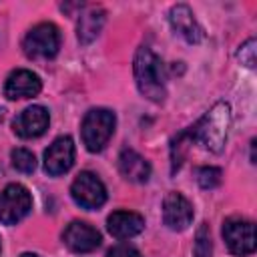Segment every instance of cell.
Here are the masks:
<instances>
[{
    "mask_svg": "<svg viewBox=\"0 0 257 257\" xmlns=\"http://www.w3.org/2000/svg\"><path fill=\"white\" fill-rule=\"evenodd\" d=\"M62 241L74 253H90L100 245L102 237H100L98 229L92 227L90 223L72 221L66 225L64 233H62Z\"/></svg>",
    "mask_w": 257,
    "mask_h": 257,
    "instance_id": "8",
    "label": "cell"
},
{
    "mask_svg": "<svg viewBox=\"0 0 257 257\" xmlns=\"http://www.w3.org/2000/svg\"><path fill=\"white\" fill-rule=\"evenodd\" d=\"M169 22L173 26V30L185 38L189 44H197L203 40L205 32L201 28V24L197 22L193 10L187 6V4H175L171 10H169Z\"/></svg>",
    "mask_w": 257,
    "mask_h": 257,
    "instance_id": "13",
    "label": "cell"
},
{
    "mask_svg": "<svg viewBox=\"0 0 257 257\" xmlns=\"http://www.w3.org/2000/svg\"><path fill=\"white\" fill-rule=\"evenodd\" d=\"M32 209L30 191L20 183H10L0 193V223L16 225L22 221Z\"/></svg>",
    "mask_w": 257,
    "mask_h": 257,
    "instance_id": "5",
    "label": "cell"
},
{
    "mask_svg": "<svg viewBox=\"0 0 257 257\" xmlns=\"http://www.w3.org/2000/svg\"><path fill=\"white\" fill-rule=\"evenodd\" d=\"M163 221L171 231H183L193 221V205L177 191H171L163 199Z\"/></svg>",
    "mask_w": 257,
    "mask_h": 257,
    "instance_id": "11",
    "label": "cell"
},
{
    "mask_svg": "<svg viewBox=\"0 0 257 257\" xmlns=\"http://www.w3.org/2000/svg\"><path fill=\"white\" fill-rule=\"evenodd\" d=\"M189 145H193L189 131L179 133V135L171 141V171H173V173H177V171L181 169V165H183V161H185V155H187Z\"/></svg>",
    "mask_w": 257,
    "mask_h": 257,
    "instance_id": "17",
    "label": "cell"
},
{
    "mask_svg": "<svg viewBox=\"0 0 257 257\" xmlns=\"http://www.w3.org/2000/svg\"><path fill=\"white\" fill-rule=\"evenodd\" d=\"M20 257H40V255L38 253H22Z\"/></svg>",
    "mask_w": 257,
    "mask_h": 257,
    "instance_id": "23",
    "label": "cell"
},
{
    "mask_svg": "<svg viewBox=\"0 0 257 257\" xmlns=\"http://www.w3.org/2000/svg\"><path fill=\"white\" fill-rule=\"evenodd\" d=\"M104 18H106V12L100 6H88V8H84L80 12L78 24H76L78 42L80 44H90L98 36V32L102 30Z\"/></svg>",
    "mask_w": 257,
    "mask_h": 257,
    "instance_id": "16",
    "label": "cell"
},
{
    "mask_svg": "<svg viewBox=\"0 0 257 257\" xmlns=\"http://www.w3.org/2000/svg\"><path fill=\"white\" fill-rule=\"evenodd\" d=\"M74 163V143L70 137H58L44 151V171L50 177L64 175Z\"/></svg>",
    "mask_w": 257,
    "mask_h": 257,
    "instance_id": "10",
    "label": "cell"
},
{
    "mask_svg": "<svg viewBox=\"0 0 257 257\" xmlns=\"http://www.w3.org/2000/svg\"><path fill=\"white\" fill-rule=\"evenodd\" d=\"M48 122H50L48 110L40 104H32L14 116L12 128L20 139H36L44 135V131L48 128Z\"/></svg>",
    "mask_w": 257,
    "mask_h": 257,
    "instance_id": "9",
    "label": "cell"
},
{
    "mask_svg": "<svg viewBox=\"0 0 257 257\" xmlns=\"http://www.w3.org/2000/svg\"><path fill=\"white\" fill-rule=\"evenodd\" d=\"M237 58L241 60V64H245L247 68H255V38L245 40L239 50H237Z\"/></svg>",
    "mask_w": 257,
    "mask_h": 257,
    "instance_id": "21",
    "label": "cell"
},
{
    "mask_svg": "<svg viewBox=\"0 0 257 257\" xmlns=\"http://www.w3.org/2000/svg\"><path fill=\"white\" fill-rule=\"evenodd\" d=\"M195 257H211L213 245H211V235H209V225L201 223L197 233H195V247H193Z\"/></svg>",
    "mask_w": 257,
    "mask_h": 257,
    "instance_id": "18",
    "label": "cell"
},
{
    "mask_svg": "<svg viewBox=\"0 0 257 257\" xmlns=\"http://www.w3.org/2000/svg\"><path fill=\"white\" fill-rule=\"evenodd\" d=\"M229 124H231V106L227 102H217L187 131L193 143H199L203 149L211 153H221L227 143Z\"/></svg>",
    "mask_w": 257,
    "mask_h": 257,
    "instance_id": "1",
    "label": "cell"
},
{
    "mask_svg": "<svg viewBox=\"0 0 257 257\" xmlns=\"http://www.w3.org/2000/svg\"><path fill=\"white\" fill-rule=\"evenodd\" d=\"M114 124H116V116L112 110L108 108H90L84 118H82V124H80V137H82V143L86 147V151L90 153H100L112 133H114Z\"/></svg>",
    "mask_w": 257,
    "mask_h": 257,
    "instance_id": "3",
    "label": "cell"
},
{
    "mask_svg": "<svg viewBox=\"0 0 257 257\" xmlns=\"http://www.w3.org/2000/svg\"><path fill=\"white\" fill-rule=\"evenodd\" d=\"M195 177H197L199 187H203V189H215V187L221 185L223 173L217 167H199L195 171Z\"/></svg>",
    "mask_w": 257,
    "mask_h": 257,
    "instance_id": "19",
    "label": "cell"
},
{
    "mask_svg": "<svg viewBox=\"0 0 257 257\" xmlns=\"http://www.w3.org/2000/svg\"><path fill=\"white\" fill-rule=\"evenodd\" d=\"M10 159H12L14 169L20 173H32L36 169V159L28 149H14L10 153Z\"/></svg>",
    "mask_w": 257,
    "mask_h": 257,
    "instance_id": "20",
    "label": "cell"
},
{
    "mask_svg": "<svg viewBox=\"0 0 257 257\" xmlns=\"http://www.w3.org/2000/svg\"><path fill=\"white\" fill-rule=\"evenodd\" d=\"M106 229L116 239H131L145 229V217L135 211H114L106 219Z\"/></svg>",
    "mask_w": 257,
    "mask_h": 257,
    "instance_id": "14",
    "label": "cell"
},
{
    "mask_svg": "<svg viewBox=\"0 0 257 257\" xmlns=\"http://www.w3.org/2000/svg\"><path fill=\"white\" fill-rule=\"evenodd\" d=\"M0 247H2V245H0Z\"/></svg>",
    "mask_w": 257,
    "mask_h": 257,
    "instance_id": "24",
    "label": "cell"
},
{
    "mask_svg": "<svg viewBox=\"0 0 257 257\" xmlns=\"http://www.w3.org/2000/svg\"><path fill=\"white\" fill-rule=\"evenodd\" d=\"M106 257H143V255L133 245H116L106 253Z\"/></svg>",
    "mask_w": 257,
    "mask_h": 257,
    "instance_id": "22",
    "label": "cell"
},
{
    "mask_svg": "<svg viewBox=\"0 0 257 257\" xmlns=\"http://www.w3.org/2000/svg\"><path fill=\"white\" fill-rule=\"evenodd\" d=\"M223 239L233 255H251L255 251V225L241 217H229L223 223Z\"/></svg>",
    "mask_w": 257,
    "mask_h": 257,
    "instance_id": "7",
    "label": "cell"
},
{
    "mask_svg": "<svg viewBox=\"0 0 257 257\" xmlns=\"http://www.w3.org/2000/svg\"><path fill=\"white\" fill-rule=\"evenodd\" d=\"M70 195L74 199V203L86 211L98 209L104 205L106 201V189L102 185V181L90 173V171H82L70 185Z\"/></svg>",
    "mask_w": 257,
    "mask_h": 257,
    "instance_id": "6",
    "label": "cell"
},
{
    "mask_svg": "<svg viewBox=\"0 0 257 257\" xmlns=\"http://www.w3.org/2000/svg\"><path fill=\"white\" fill-rule=\"evenodd\" d=\"M42 88V82L38 78V74H34L32 70L26 68H16L8 74L6 82H4V96L10 100H18V98H30L36 96Z\"/></svg>",
    "mask_w": 257,
    "mask_h": 257,
    "instance_id": "12",
    "label": "cell"
},
{
    "mask_svg": "<svg viewBox=\"0 0 257 257\" xmlns=\"http://www.w3.org/2000/svg\"><path fill=\"white\" fill-rule=\"evenodd\" d=\"M22 48L28 58H36V60L54 58L60 48V32L52 22H40L26 32Z\"/></svg>",
    "mask_w": 257,
    "mask_h": 257,
    "instance_id": "4",
    "label": "cell"
},
{
    "mask_svg": "<svg viewBox=\"0 0 257 257\" xmlns=\"http://www.w3.org/2000/svg\"><path fill=\"white\" fill-rule=\"evenodd\" d=\"M133 72L135 80L139 86V92L153 100V102H163L167 96V86H165V66L163 60L149 48V46H139L133 62Z\"/></svg>",
    "mask_w": 257,
    "mask_h": 257,
    "instance_id": "2",
    "label": "cell"
},
{
    "mask_svg": "<svg viewBox=\"0 0 257 257\" xmlns=\"http://www.w3.org/2000/svg\"><path fill=\"white\" fill-rule=\"evenodd\" d=\"M118 171L131 183H147L151 177V165L133 149H122L118 155Z\"/></svg>",
    "mask_w": 257,
    "mask_h": 257,
    "instance_id": "15",
    "label": "cell"
}]
</instances>
